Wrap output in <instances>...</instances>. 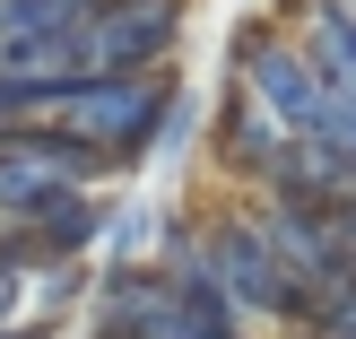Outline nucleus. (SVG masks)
<instances>
[{
	"instance_id": "nucleus-7",
	"label": "nucleus",
	"mask_w": 356,
	"mask_h": 339,
	"mask_svg": "<svg viewBox=\"0 0 356 339\" xmlns=\"http://www.w3.org/2000/svg\"><path fill=\"white\" fill-rule=\"evenodd\" d=\"M270 17L313 52V70L330 79V96L356 104V9H348V0H278Z\"/></svg>"
},
{
	"instance_id": "nucleus-12",
	"label": "nucleus",
	"mask_w": 356,
	"mask_h": 339,
	"mask_svg": "<svg viewBox=\"0 0 356 339\" xmlns=\"http://www.w3.org/2000/svg\"><path fill=\"white\" fill-rule=\"evenodd\" d=\"M313 139H322V148L339 157V166H348V183H356V104H348V96L330 104V122H322V131H313Z\"/></svg>"
},
{
	"instance_id": "nucleus-10",
	"label": "nucleus",
	"mask_w": 356,
	"mask_h": 339,
	"mask_svg": "<svg viewBox=\"0 0 356 339\" xmlns=\"http://www.w3.org/2000/svg\"><path fill=\"white\" fill-rule=\"evenodd\" d=\"M87 0H0V44H26V35H79Z\"/></svg>"
},
{
	"instance_id": "nucleus-6",
	"label": "nucleus",
	"mask_w": 356,
	"mask_h": 339,
	"mask_svg": "<svg viewBox=\"0 0 356 339\" xmlns=\"http://www.w3.org/2000/svg\"><path fill=\"white\" fill-rule=\"evenodd\" d=\"M200 139H209V166H218V183H226V191H243V200H261V191L278 183V166L296 157V131L252 96V87H235V79L218 87V104H209V131H200Z\"/></svg>"
},
{
	"instance_id": "nucleus-4",
	"label": "nucleus",
	"mask_w": 356,
	"mask_h": 339,
	"mask_svg": "<svg viewBox=\"0 0 356 339\" xmlns=\"http://www.w3.org/2000/svg\"><path fill=\"white\" fill-rule=\"evenodd\" d=\"M226 79H235V87H252V96L270 104V113L287 122L296 139H313V131L330 122V104H339V96H330V79L313 70V52L296 44V35L278 26V17H252V26H235Z\"/></svg>"
},
{
	"instance_id": "nucleus-3",
	"label": "nucleus",
	"mask_w": 356,
	"mask_h": 339,
	"mask_svg": "<svg viewBox=\"0 0 356 339\" xmlns=\"http://www.w3.org/2000/svg\"><path fill=\"white\" fill-rule=\"evenodd\" d=\"M87 313H96L104 339H252L226 313V296L174 287L156 261H113L96 278V296H87Z\"/></svg>"
},
{
	"instance_id": "nucleus-15",
	"label": "nucleus",
	"mask_w": 356,
	"mask_h": 339,
	"mask_svg": "<svg viewBox=\"0 0 356 339\" xmlns=\"http://www.w3.org/2000/svg\"><path fill=\"white\" fill-rule=\"evenodd\" d=\"M348 9H356V0H348Z\"/></svg>"
},
{
	"instance_id": "nucleus-2",
	"label": "nucleus",
	"mask_w": 356,
	"mask_h": 339,
	"mask_svg": "<svg viewBox=\"0 0 356 339\" xmlns=\"http://www.w3.org/2000/svg\"><path fill=\"white\" fill-rule=\"evenodd\" d=\"M165 104H174V70H156V79L87 70V79H70L61 96L44 104V122L70 131L79 148H96L104 166H139V157L156 148V131H165Z\"/></svg>"
},
{
	"instance_id": "nucleus-11",
	"label": "nucleus",
	"mask_w": 356,
	"mask_h": 339,
	"mask_svg": "<svg viewBox=\"0 0 356 339\" xmlns=\"http://www.w3.org/2000/svg\"><path fill=\"white\" fill-rule=\"evenodd\" d=\"M156 235H165V209L113 200V218H104V253H113V261H156Z\"/></svg>"
},
{
	"instance_id": "nucleus-1",
	"label": "nucleus",
	"mask_w": 356,
	"mask_h": 339,
	"mask_svg": "<svg viewBox=\"0 0 356 339\" xmlns=\"http://www.w3.org/2000/svg\"><path fill=\"white\" fill-rule=\"evenodd\" d=\"M200 270L209 287L226 296V313H235L243 331H270V339H296V305H305V287H296V270L270 253V235H261L252 200H218L200 209Z\"/></svg>"
},
{
	"instance_id": "nucleus-9",
	"label": "nucleus",
	"mask_w": 356,
	"mask_h": 339,
	"mask_svg": "<svg viewBox=\"0 0 356 339\" xmlns=\"http://www.w3.org/2000/svg\"><path fill=\"white\" fill-rule=\"evenodd\" d=\"M52 261L35 253V235H17V226H0V331H17L26 322V305H35V278H44Z\"/></svg>"
},
{
	"instance_id": "nucleus-13",
	"label": "nucleus",
	"mask_w": 356,
	"mask_h": 339,
	"mask_svg": "<svg viewBox=\"0 0 356 339\" xmlns=\"http://www.w3.org/2000/svg\"><path fill=\"white\" fill-rule=\"evenodd\" d=\"M0 148H9V122H0Z\"/></svg>"
},
{
	"instance_id": "nucleus-8",
	"label": "nucleus",
	"mask_w": 356,
	"mask_h": 339,
	"mask_svg": "<svg viewBox=\"0 0 356 339\" xmlns=\"http://www.w3.org/2000/svg\"><path fill=\"white\" fill-rule=\"evenodd\" d=\"M104 218H113V200L104 191H52V200H35L26 218H9L17 235H35V253L44 261H87L104 244Z\"/></svg>"
},
{
	"instance_id": "nucleus-5",
	"label": "nucleus",
	"mask_w": 356,
	"mask_h": 339,
	"mask_svg": "<svg viewBox=\"0 0 356 339\" xmlns=\"http://www.w3.org/2000/svg\"><path fill=\"white\" fill-rule=\"evenodd\" d=\"M191 35V0H87L79 52L87 70H122V79H156Z\"/></svg>"
},
{
	"instance_id": "nucleus-14",
	"label": "nucleus",
	"mask_w": 356,
	"mask_h": 339,
	"mask_svg": "<svg viewBox=\"0 0 356 339\" xmlns=\"http://www.w3.org/2000/svg\"><path fill=\"white\" fill-rule=\"evenodd\" d=\"M0 339H17V331H0Z\"/></svg>"
},
{
	"instance_id": "nucleus-16",
	"label": "nucleus",
	"mask_w": 356,
	"mask_h": 339,
	"mask_svg": "<svg viewBox=\"0 0 356 339\" xmlns=\"http://www.w3.org/2000/svg\"><path fill=\"white\" fill-rule=\"evenodd\" d=\"M96 339H104V331H96Z\"/></svg>"
}]
</instances>
